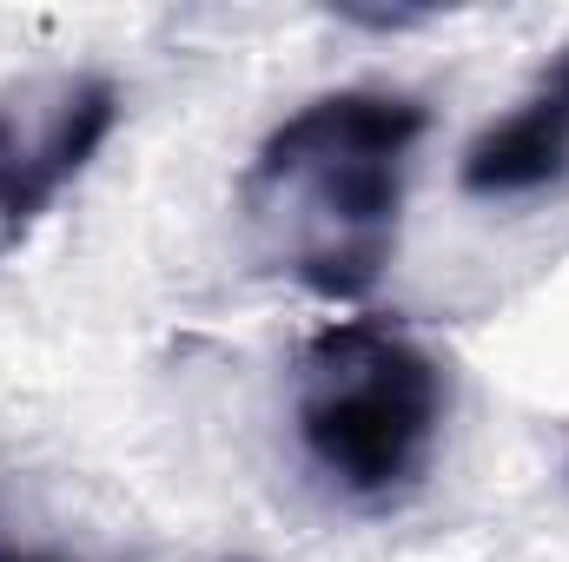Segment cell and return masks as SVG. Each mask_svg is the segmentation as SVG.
<instances>
[{"label":"cell","mask_w":569,"mask_h":562,"mask_svg":"<svg viewBox=\"0 0 569 562\" xmlns=\"http://www.w3.org/2000/svg\"><path fill=\"white\" fill-rule=\"evenodd\" d=\"M127 93L113 73H33L0 93V245H20L60 192L120 133Z\"/></svg>","instance_id":"3957f363"},{"label":"cell","mask_w":569,"mask_h":562,"mask_svg":"<svg viewBox=\"0 0 569 562\" xmlns=\"http://www.w3.org/2000/svg\"><path fill=\"white\" fill-rule=\"evenodd\" d=\"M0 562H67V556H40V550H13V543L0 536Z\"/></svg>","instance_id":"5b68a950"},{"label":"cell","mask_w":569,"mask_h":562,"mask_svg":"<svg viewBox=\"0 0 569 562\" xmlns=\"http://www.w3.org/2000/svg\"><path fill=\"white\" fill-rule=\"evenodd\" d=\"M470 199H530L569 179V47L543 67L537 93L503 113L497 127H483L463 165H457Z\"/></svg>","instance_id":"277c9868"},{"label":"cell","mask_w":569,"mask_h":562,"mask_svg":"<svg viewBox=\"0 0 569 562\" xmlns=\"http://www.w3.org/2000/svg\"><path fill=\"white\" fill-rule=\"evenodd\" d=\"M450 411V378L391 318H338L305 338L291 364V423L311 470L385 510L425 483Z\"/></svg>","instance_id":"7a4b0ae2"},{"label":"cell","mask_w":569,"mask_h":562,"mask_svg":"<svg viewBox=\"0 0 569 562\" xmlns=\"http://www.w3.org/2000/svg\"><path fill=\"white\" fill-rule=\"evenodd\" d=\"M430 113L405 93H318L279 120L239 179L252 252L291 284L358 304L398 252L405 172Z\"/></svg>","instance_id":"6da1fadb"}]
</instances>
